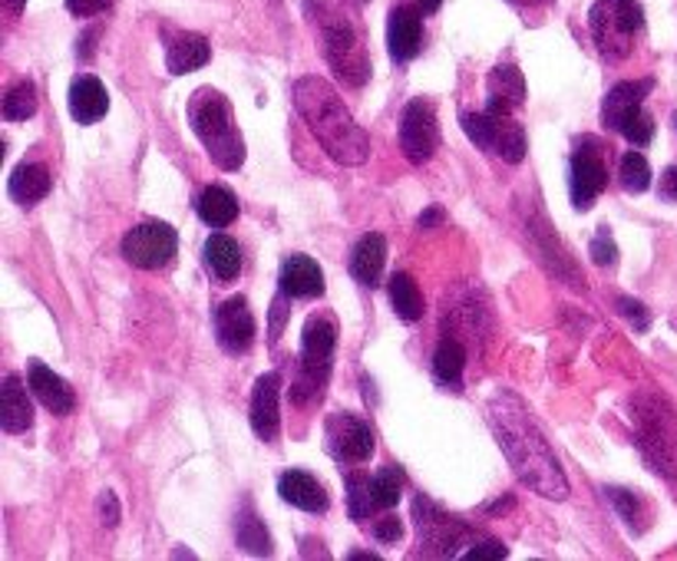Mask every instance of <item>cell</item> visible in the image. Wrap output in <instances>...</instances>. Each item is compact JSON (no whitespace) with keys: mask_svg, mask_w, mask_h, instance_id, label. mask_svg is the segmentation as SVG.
<instances>
[{"mask_svg":"<svg viewBox=\"0 0 677 561\" xmlns=\"http://www.w3.org/2000/svg\"><path fill=\"white\" fill-rule=\"evenodd\" d=\"M93 40H96V31H90V34H83V40H77V54H80L83 60L93 57Z\"/></svg>","mask_w":677,"mask_h":561,"instance_id":"bcb514c9","label":"cell"},{"mask_svg":"<svg viewBox=\"0 0 677 561\" xmlns=\"http://www.w3.org/2000/svg\"><path fill=\"white\" fill-rule=\"evenodd\" d=\"M423 11L417 8H394L387 17V50L390 60L410 63L423 47Z\"/></svg>","mask_w":677,"mask_h":561,"instance_id":"5bb4252c","label":"cell"},{"mask_svg":"<svg viewBox=\"0 0 677 561\" xmlns=\"http://www.w3.org/2000/svg\"><path fill=\"white\" fill-rule=\"evenodd\" d=\"M212 60V47L202 34H179L165 50V67L173 77H186L202 70Z\"/></svg>","mask_w":677,"mask_h":561,"instance_id":"d4e9b609","label":"cell"},{"mask_svg":"<svg viewBox=\"0 0 677 561\" xmlns=\"http://www.w3.org/2000/svg\"><path fill=\"white\" fill-rule=\"evenodd\" d=\"M440 4H443V0H417V8H420L423 14H436Z\"/></svg>","mask_w":677,"mask_h":561,"instance_id":"c3c4849f","label":"cell"},{"mask_svg":"<svg viewBox=\"0 0 677 561\" xmlns=\"http://www.w3.org/2000/svg\"><path fill=\"white\" fill-rule=\"evenodd\" d=\"M440 145V126H436V113L427 100H413L404 109V122H400V149L407 155V162L423 165L433 159Z\"/></svg>","mask_w":677,"mask_h":561,"instance_id":"7c38bea8","label":"cell"},{"mask_svg":"<svg viewBox=\"0 0 677 561\" xmlns=\"http://www.w3.org/2000/svg\"><path fill=\"white\" fill-rule=\"evenodd\" d=\"M661 199H667V202H677V165H670L664 175H661Z\"/></svg>","mask_w":677,"mask_h":561,"instance_id":"f6af8a7d","label":"cell"},{"mask_svg":"<svg viewBox=\"0 0 677 561\" xmlns=\"http://www.w3.org/2000/svg\"><path fill=\"white\" fill-rule=\"evenodd\" d=\"M486 420L523 486L556 502L569 495V479L559 466V456L552 453L546 433L536 426V420L516 394L495 390L486 404Z\"/></svg>","mask_w":677,"mask_h":561,"instance_id":"6da1fadb","label":"cell"},{"mask_svg":"<svg viewBox=\"0 0 677 561\" xmlns=\"http://www.w3.org/2000/svg\"><path fill=\"white\" fill-rule=\"evenodd\" d=\"M278 288L284 297H320L324 294V271L307 255H288L281 261Z\"/></svg>","mask_w":677,"mask_h":561,"instance_id":"e0dca14e","label":"cell"},{"mask_svg":"<svg viewBox=\"0 0 677 561\" xmlns=\"http://www.w3.org/2000/svg\"><path fill=\"white\" fill-rule=\"evenodd\" d=\"M618 311H621V314L634 324V330H647L651 317H647V311H644V304H641V301L621 297V301H618Z\"/></svg>","mask_w":677,"mask_h":561,"instance_id":"7bdbcfd3","label":"cell"},{"mask_svg":"<svg viewBox=\"0 0 677 561\" xmlns=\"http://www.w3.org/2000/svg\"><path fill=\"white\" fill-rule=\"evenodd\" d=\"M413 518H417V531H420V551L433 554V558H456L463 554L459 545H472V531L446 515L436 502L417 495L413 499Z\"/></svg>","mask_w":677,"mask_h":561,"instance_id":"ba28073f","label":"cell"},{"mask_svg":"<svg viewBox=\"0 0 677 561\" xmlns=\"http://www.w3.org/2000/svg\"><path fill=\"white\" fill-rule=\"evenodd\" d=\"M588 252H592V261L602 265V268H611V265L618 261V248H615L608 229H598V235L592 238V248H588Z\"/></svg>","mask_w":677,"mask_h":561,"instance_id":"f35d334b","label":"cell"},{"mask_svg":"<svg viewBox=\"0 0 677 561\" xmlns=\"http://www.w3.org/2000/svg\"><path fill=\"white\" fill-rule=\"evenodd\" d=\"M278 495H281L288 505H294V509L327 512V492H324V486H320L311 472L288 469V472L278 479Z\"/></svg>","mask_w":677,"mask_h":561,"instance_id":"44dd1931","label":"cell"},{"mask_svg":"<svg viewBox=\"0 0 677 561\" xmlns=\"http://www.w3.org/2000/svg\"><path fill=\"white\" fill-rule=\"evenodd\" d=\"M215 337L229 353H248L255 343V317L245 297H229L215 307Z\"/></svg>","mask_w":677,"mask_h":561,"instance_id":"4fadbf2b","label":"cell"},{"mask_svg":"<svg viewBox=\"0 0 677 561\" xmlns=\"http://www.w3.org/2000/svg\"><path fill=\"white\" fill-rule=\"evenodd\" d=\"M113 8V0H67V11L73 17H96Z\"/></svg>","mask_w":677,"mask_h":561,"instance_id":"b9f144b4","label":"cell"},{"mask_svg":"<svg viewBox=\"0 0 677 561\" xmlns=\"http://www.w3.org/2000/svg\"><path fill=\"white\" fill-rule=\"evenodd\" d=\"M358 4H367V0H358Z\"/></svg>","mask_w":677,"mask_h":561,"instance_id":"816d5d0a","label":"cell"},{"mask_svg":"<svg viewBox=\"0 0 677 561\" xmlns=\"http://www.w3.org/2000/svg\"><path fill=\"white\" fill-rule=\"evenodd\" d=\"M440 222H443V212H440V209H430V212L420 215V229H436Z\"/></svg>","mask_w":677,"mask_h":561,"instance_id":"7dc6e473","label":"cell"},{"mask_svg":"<svg viewBox=\"0 0 677 561\" xmlns=\"http://www.w3.org/2000/svg\"><path fill=\"white\" fill-rule=\"evenodd\" d=\"M618 175H621V185H625V192L631 196H641L651 189V165L641 152H625L621 155V165H618Z\"/></svg>","mask_w":677,"mask_h":561,"instance_id":"836d02e7","label":"cell"},{"mask_svg":"<svg viewBox=\"0 0 677 561\" xmlns=\"http://www.w3.org/2000/svg\"><path fill=\"white\" fill-rule=\"evenodd\" d=\"M189 126H192V132L199 136V142L206 145L209 159L219 168L238 172L245 165V139H242V132L235 126L229 100L219 90L202 86V90L192 93V100H189Z\"/></svg>","mask_w":677,"mask_h":561,"instance_id":"277c9868","label":"cell"},{"mask_svg":"<svg viewBox=\"0 0 677 561\" xmlns=\"http://www.w3.org/2000/svg\"><path fill=\"white\" fill-rule=\"evenodd\" d=\"M0 426H4V433H27L34 426V407L17 373H8L4 390H0Z\"/></svg>","mask_w":677,"mask_h":561,"instance_id":"7402d4cb","label":"cell"},{"mask_svg":"<svg viewBox=\"0 0 677 561\" xmlns=\"http://www.w3.org/2000/svg\"><path fill=\"white\" fill-rule=\"evenodd\" d=\"M641 27H644V11L638 0H595V8L588 11L592 40L608 60L628 57Z\"/></svg>","mask_w":677,"mask_h":561,"instance_id":"52a82bcc","label":"cell"},{"mask_svg":"<svg viewBox=\"0 0 677 561\" xmlns=\"http://www.w3.org/2000/svg\"><path fill=\"white\" fill-rule=\"evenodd\" d=\"M50 185H54V175L47 165L40 162H21L8 182V192L17 206H37L40 199L50 196Z\"/></svg>","mask_w":677,"mask_h":561,"instance_id":"cb8c5ba5","label":"cell"},{"mask_svg":"<svg viewBox=\"0 0 677 561\" xmlns=\"http://www.w3.org/2000/svg\"><path fill=\"white\" fill-rule=\"evenodd\" d=\"M235 538H238V545H242L245 551H252V554H271V535H268V528L261 525V518L252 512L248 502H245V509H242L238 518H235Z\"/></svg>","mask_w":677,"mask_h":561,"instance_id":"f546056e","label":"cell"},{"mask_svg":"<svg viewBox=\"0 0 677 561\" xmlns=\"http://www.w3.org/2000/svg\"><path fill=\"white\" fill-rule=\"evenodd\" d=\"M96 505H100V518H103V525H116V522H119V502H116L113 492H103Z\"/></svg>","mask_w":677,"mask_h":561,"instance_id":"ee69618b","label":"cell"},{"mask_svg":"<svg viewBox=\"0 0 677 561\" xmlns=\"http://www.w3.org/2000/svg\"><path fill=\"white\" fill-rule=\"evenodd\" d=\"M324 440H327V453L337 463H351V466L367 463L377 446L371 423H364L354 413H330L324 423Z\"/></svg>","mask_w":677,"mask_h":561,"instance_id":"30bf717a","label":"cell"},{"mask_svg":"<svg viewBox=\"0 0 677 561\" xmlns=\"http://www.w3.org/2000/svg\"><path fill=\"white\" fill-rule=\"evenodd\" d=\"M384 265H387V242L384 235L371 232L364 235L354 252H351V274L358 284L364 288H377L381 284V274H384Z\"/></svg>","mask_w":677,"mask_h":561,"instance_id":"603a6c76","label":"cell"},{"mask_svg":"<svg viewBox=\"0 0 677 561\" xmlns=\"http://www.w3.org/2000/svg\"><path fill=\"white\" fill-rule=\"evenodd\" d=\"M615 132H621V136H625L634 149H641V145H647V142L654 139V119H651V116L644 113V106H641V109L628 113Z\"/></svg>","mask_w":677,"mask_h":561,"instance_id":"8d00e7d4","label":"cell"},{"mask_svg":"<svg viewBox=\"0 0 677 561\" xmlns=\"http://www.w3.org/2000/svg\"><path fill=\"white\" fill-rule=\"evenodd\" d=\"M463 366H466V350L456 337H443L436 353H433V373L436 381L450 390H459L463 384Z\"/></svg>","mask_w":677,"mask_h":561,"instance_id":"83f0119b","label":"cell"},{"mask_svg":"<svg viewBox=\"0 0 677 561\" xmlns=\"http://www.w3.org/2000/svg\"><path fill=\"white\" fill-rule=\"evenodd\" d=\"M526 103V77L513 63H502L489 73V100L486 109L495 116H510L516 106Z\"/></svg>","mask_w":677,"mask_h":561,"instance_id":"ac0fdd59","label":"cell"},{"mask_svg":"<svg viewBox=\"0 0 677 561\" xmlns=\"http://www.w3.org/2000/svg\"><path fill=\"white\" fill-rule=\"evenodd\" d=\"M34 113H37V86L24 80L4 96V119L8 122H27Z\"/></svg>","mask_w":677,"mask_h":561,"instance_id":"d590c367","label":"cell"},{"mask_svg":"<svg viewBox=\"0 0 677 561\" xmlns=\"http://www.w3.org/2000/svg\"><path fill=\"white\" fill-rule=\"evenodd\" d=\"M502 119L505 116H495L489 109L482 113H463L459 122H463V132L469 136V142H476L479 149L492 152L495 149V139H499V129H502Z\"/></svg>","mask_w":677,"mask_h":561,"instance_id":"4dcf8cb0","label":"cell"},{"mask_svg":"<svg viewBox=\"0 0 677 561\" xmlns=\"http://www.w3.org/2000/svg\"><path fill=\"white\" fill-rule=\"evenodd\" d=\"M371 479H374V476H364V472H351V476H348V512H351V518H354L358 525L367 522L371 512L377 509V505H374Z\"/></svg>","mask_w":677,"mask_h":561,"instance_id":"d6a6232c","label":"cell"},{"mask_svg":"<svg viewBox=\"0 0 677 561\" xmlns=\"http://www.w3.org/2000/svg\"><path fill=\"white\" fill-rule=\"evenodd\" d=\"M374 489V505L377 509H394L404 495V469L400 466H387L371 479Z\"/></svg>","mask_w":677,"mask_h":561,"instance_id":"e575fe53","label":"cell"},{"mask_svg":"<svg viewBox=\"0 0 677 561\" xmlns=\"http://www.w3.org/2000/svg\"><path fill=\"white\" fill-rule=\"evenodd\" d=\"M27 387L54 417H70L73 407H77V394L70 390V384L40 360H34L31 370H27Z\"/></svg>","mask_w":677,"mask_h":561,"instance_id":"9a60e30c","label":"cell"},{"mask_svg":"<svg viewBox=\"0 0 677 561\" xmlns=\"http://www.w3.org/2000/svg\"><path fill=\"white\" fill-rule=\"evenodd\" d=\"M505 554H510V548H505L502 541H492V538L472 541V545L463 551V558H505Z\"/></svg>","mask_w":677,"mask_h":561,"instance_id":"60d3db41","label":"cell"},{"mask_svg":"<svg viewBox=\"0 0 677 561\" xmlns=\"http://www.w3.org/2000/svg\"><path fill=\"white\" fill-rule=\"evenodd\" d=\"M294 106L320 149L337 162V165H361L371 155V136L361 122H354L351 109L337 90L320 80V77H301L291 86Z\"/></svg>","mask_w":677,"mask_h":561,"instance_id":"7a4b0ae2","label":"cell"},{"mask_svg":"<svg viewBox=\"0 0 677 561\" xmlns=\"http://www.w3.org/2000/svg\"><path fill=\"white\" fill-rule=\"evenodd\" d=\"M109 109V93L106 86L93 77V73H80L73 83H70V116L80 122V126H93L106 116Z\"/></svg>","mask_w":677,"mask_h":561,"instance_id":"d6986e66","label":"cell"},{"mask_svg":"<svg viewBox=\"0 0 677 561\" xmlns=\"http://www.w3.org/2000/svg\"><path fill=\"white\" fill-rule=\"evenodd\" d=\"M526 149H529V142H526V129H523V122H516L513 116H505L492 152H495L499 159H505L510 165H520V162L526 159Z\"/></svg>","mask_w":677,"mask_h":561,"instance_id":"1f68e13d","label":"cell"},{"mask_svg":"<svg viewBox=\"0 0 677 561\" xmlns=\"http://www.w3.org/2000/svg\"><path fill=\"white\" fill-rule=\"evenodd\" d=\"M608 185V165L602 159V152L595 149L592 139H582V145L572 152L569 162V192H572V206L579 212H588L595 206V199L605 192Z\"/></svg>","mask_w":677,"mask_h":561,"instance_id":"8fae6325","label":"cell"},{"mask_svg":"<svg viewBox=\"0 0 677 561\" xmlns=\"http://www.w3.org/2000/svg\"><path fill=\"white\" fill-rule=\"evenodd\" d=\"M374 538H377L381 545H397V541L404 538V522H400L397 515L377 518V522H374Z\"/></svg>","mask_w":677,"mask_h":561,"instance_id":"ab89813d","label":"cell"},{"mask_svg":"<svg viewBox=\"0 0 677 561\" xmlns=\"http://www.w3.org/2000/svg\"><path fill=\"white\" fill-rule=\"evenodd\" d=\"M206 268H209V271L215 274V281H222V284L235 281L238 271H242V248H238V242L229 238V235H212V238L206 242Z\"/></svg>","mask_w":677,"mask_h":561,"instance_id":"484cf974","label":"cell"},{"mask_svg":"<svg viewBox=\"0 0 677 561\" xmlns=\"http://www.w3.org/2000/svg\"><path fill=\"white\" fill-rule=\"evenodd\" d=\"M199 219L212 229H229L238 219V199L225 189V185H209L196 202Z\"/></svg>","mask_w":677,"mask_h":561,"instance_id":"4316f807","label":"cell"},{"mask_svg":"<svg viewBox=\"0 0 677 561\" xmlns=\"http://www.w3.org/2000/svg\"><path fill=\"white\" fill-rule=\"evenodd\" d=\"M314 4H317V27H320V44H324V60L348 86H364L367 77H371V57L361 44L358 27L348 21V14L330 8L327 0H314Z\"/></svg>","mask_w":677,"mask_h":561,"instance_id":"5b68a950","label":"cell"},{"mask_svg":"<svg viewBox=\"0 0 677 561\" xmlns=\"http://www.w3.org/2000/svg\"><path fill=\"white\" fill-rule=\"evenodd\" d=\"M631 423L644 463L667 482H677V413L670 400L651 387L638 390L631 397Z\"/></svg>","mask_w":677,"mask_h":561,"instance_id":"3957f363","label":"cell"},{"mask_svg":"<svg viewBox=\"0 0 677 561\" xmlns=\"http://www.w3.org/2000/svg\"><path fill=\"white\" fill-rule=\"evenodd\" d=\"M654 90V80H625V83H615L602 103V119L608 129H618L621 119L634 109L644 106V96Z\"/></svg>","mask_w":677,"mask_h":561,"instance_id":"ffe728a7","label":"cell"},{"mask_svg":"<svg viewBox=\"0 0 677 561\" xmlns=\"http://www.w3.org/2000/svg\"><path fill=\"white\" fill-rule=\"evenodd\" d=\"M605 495L615 502V509L621 512V518L634 528V531H641V499L634 495V492H628V489H605Z\"/></svg>","mask_w":677,"mask_h":561,"instance_id":"74e56055","label":"cell"},{"mask_svg":"<svg viewBox=\"0 0 677 561\" xmlns=\"http://www.w3.org/2000/svg\"><path fill=\"white\" fill-rule=\"evenodd\" d=\"M390 301L400 320L417 324L423 317V294L417 288V281L410 274H394L390 278Z\"/></svg>","mask_w":677,"mask_h":561,"instance_id":"f1b7e54d","label":"cell"},{"mask_svg":"<svg viewBox=\"0 0 677 561\" xmlns=\"http://www.w3.org/2000/svg\"><path fill=\"white\" fill-rule=\"evenodd\" d=\"M334 343H337L334 320L330 317H307L304 334H301L297 377L291 384V400L297 407L317 404L324 397V387L330 377V360H334Z\"/></svg>","mask_w":677,"mask_h":561,"instance_id":"8992f818","label":"cell"},{"mask_svg":"<svg viewBox=\"0 0 677 561\" xmlns=\"http://www.w3.org/2000/svg\"><path fill=\"white\" fill-rule=\"evenodd\" d=\"M176 252H179V235L165 222H142L122 235V258L142 271L165 268L176 258Z\"/></svg>","mask_w":677,"mask_h":561,"instance_id":"9c48e42d","label":"cell"},{"mask_svg":"<svg viewBox=\"0 0 677 561\" xmlns=\"http://www.w3.org/2000/svg\"><path fill=\"white\" fill-rule=\"evenodd\" d=\"M278 394H281V373H261L258 384H255V394H252V430L258 440L271 443L278 436V426H281V417H278Z\"/></svg>","mask_w":677,"mask_h":561,"instance_id":"2e32d148","label":"cell"},{"mask_svg":"<svg viewBox=\"0 0 677 561\" xmlns=\"http://www.w3.org/2000/svg\"><path fill=\"white\" fill-rule=\"evenodd\" d=\"M674 129H677V113H674Z\"/></svg>","mask_w":677,"mask_h":561,"instance_id":"f907efd6","label":"cell"},{"mask_svg":"<svg viewBox=\"0 0 677 561\" xmlns=\"http://www.w3.org/2000/svg\"><path fill=\"white\" fill-rule=\"evenodd\" d=\"M4 4H8V11H11V14H21L27 0H4Z\"/></svg>","mask_w":677,"mask_h":561,"instance_id":"681fc988","label":"cell"}]
</instances>
